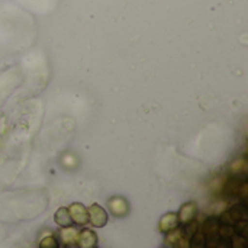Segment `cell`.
Masks as SVG:
<instances>
[{
  "label": "cell",
  "mask_w": 248,
  "mask_h": 248,
  "mask_svg": "<svg viewBox=\"0 0 248 248\" xmlns=\"http://www.w3.org/2000/svg\"><path fill=\"white\" fill-rule=\"evenodd\" d=\"M230 241H231V247L232 248H247L248 247V243H247V238H246V235H241V234H234L231 238H230Z\"/></svg>",
  "instance_id": "5bb4252c"
},
{
  "label": "cell",
  "mask_w": 248,
  "mask_h": 248,
  "mask_svg": "<svg viewBox=\"0 0 248 248\" xmlns=\"http://www.w3.org/2000/svg\"><path fill=\"white\" fill-rule=\"evenodd\" d=\"M54 221H55V224H57L58 227H61V228L71 227V224H73V221H71V218H70V214H68V209L64 208V206L57 209V212H55V215H54Z\"/></svg>",
  "instance_id": "9c48e42d"
},
{
  "label": "cell",
  "mask_w": 248,
  "mask_h": 248,
  "mask_svg": "<svg viewBox=\"0 0 248 248\" xmlns=\"http://www.w3.org/2000/svg\"><path fill=\"white\" fill-rule=\"evenodd\" d=\"M38 247L39 248H60V243H58V240H57L54 235H46V237H44V238L39 241Z\"/></svg>",
  "instance_id": "9a60e30c"
},
{
  "label": "cell",
  "mask_w": 248,
  "mask_h": 248,
  "mask_svg": "<svg viewBox=\"0 0 248 248\" xmlns=\"http://www.w3.org/2000/svg\"><path fill=\"white\" fill-rule=\"evenodd\" d=\"M68 214H70V218L74 224L77 225H86L89 222V212H87V208L83 205V203H71L68 208Z\"/></svg>",
  "instance_id": "277c9868"
},
{
  "label": "cell",
  "mask_w": 248,
  "mask_h": 248,
  "mask_svg": "<svg viewBox=\"0 0 248 248\" xmlns=\"http://www.w3.org/2000/svg\"><path fill=\"white\" fill-rule=\"evenodd\" d=\"M77 247L78 248H96L97 246V234L93 230H81L77 235Z\"/></svg>",
  "instance_id": "8992f818"
},
{
  "label": "cell",
  "mask_w": 248,
  "mask_h": 248,
  "mask_svg": "<svg viewBox=\"0 0 248 248\" xmlns=\"http://www.w3.org/2000/svg\"><path fill=\"white\" fill-rule=\"evenodd\" d=\"M166 235H167V238H166V243H167L169 246L174 247V246L179 243V240L183 237V232H182V230L176 228V230L170 231V232H169V234H166Z\"/></svg>",
  "instance_id": "2e32d148"
},
{
  "label": "cell",
  "mask_w": 248,
  "mask_h": 248,
  "mask_svg": "<svg viewBox=\"0 0 248 248\" xmlns=\"http://www.w3.org/2000/svg\"><path fill=\"white\" fill-rule=\"evenodd\" d=\"M109 209L110 212L118 217V218H122V217H126L128 212H129V205L128 202L121 198V196H113L109 199Z\"/></svg>",
  "instance_id": "52a82bcc"
},
{
  "label": "cell",
  "mask_w": 248,
  "mask_h": 248,
  "mask_svg": "<svg viewBox=\"0 0 248 248\" xmlns=\"http://www.w3.org/2000/svg\"><path fill=\"white\" fill-rule=\"evenodd\" d=\"M77 235H78V231L74 230L73 227L61 228V232H60L61 241H62V244H65V246H74V244L77 243Z\"/></svg>",
  "instance_id": "30bf717a"
},
{
  "label": "cell",
  "mask_w": 248,
  "mask_h": 248,
  "mask_svg": "<svg viewBox=\"0 0 248 248\" xmlns=\"http://www.w3.org/2000/svg\"><path fill=\"white\" fill-rule=\"evenodd\" d=\"M198 215V205L195 202H186L180 206V211L177 214L180 224H187L190 221H193Z\"/></svg>",
  "instance_id": "ba28073f"
},
{
  "label": "cell",
  "mask_w": 248,
  "mask_h": 248,
  "mask_svg": "<svg viewBox=\"0 0 248 248\" xmlns=\"http://www.w3.org/2000/svg\"><path fill=\"white\" fill-rule=\"evenodd\" d=\"M199 231V224L193 219V221H190V222H187V224H185V228L182 230V232H183V235L186 237V238H192L196 232Z\"/></svg>",
  "instance_id": "7c38bea8"
},
{
  "label": "cell",
  "mask_w": 248,
  "mask_h": 248,
  "mask_svg": "<svg viewBox=\"0 0 248 248\" xmlns=\"http://www.w3.org/2000/svg\"><path fill=\"white\" fill-rule=\"evenodd\" d=\"M174 248H190V240L186 238L185 235L179 240V243L174 246Z\"/></svg>",
  "instance_id": "ac0fdd59"
},
{
  "label": "cell",
  "mask_w": 248,
  "mask_h": 248,
  "mask_svg": "<svg viewBox=\"0 0 248 248\" xmlns=\"http://www.w3.org/2000/svg\"><path fill=\"white\" fill-rule=\"evenodd\" d=\"M231 171L234 176H246L247 174V161L246 158H238L231 164Z\"/></svg>",
  "instance_id": "8fae6325"
},
{
  "label": "cell",
  "mask_w": 248,
  "mask_h": 248,
  "mask_svg": "<svg viewBox=\"0 0 248 248\" xmlns=\"http://www.w3.org/2000/svg\"><path fill=\"white\" fill-rule=\"evenodd\" d=\"M241 221H247V206L241 202L232 205L219 218V222L222 225H231V227H234L237 222H241Z\"/></svg>",
  "instance_id": "7a4b0ae2"
},
{
  "label": "cell",
  "mask_w": 248,
  "mask_h": 248,
  "mask_svg": "<svg viewBox=\"0 0 248 248\" xmlns=\"http://www.w3.org/2000/svg\"><path fill=\"white\" fill-rule=\"evenodd\" d=\"M190 248H206V238L202 234V231H198L190 238Z\"/></svg>",
  "instance_id": "4fadbf2b"
},
{
  "label": "cell",
  "mask_w": 248,
  "mask_h": 248,
  "mask_svg": "<svg viewBox=\"0 0 248 248\" xmlns=\"http://www.w3.org/2000/svg\"><path fill=\"white\" fill-rule=\"evenodd\" d=\"M89 222L96 228H103L108 224V212L97 203H93L89 209Z\"/></svg>",
  "instance_id": "3957f363"
},
{
  "label": "cell",
  "mask_w": 248,
  "mask_h": 248,
  "mask_svg": "<svg viewBox=\"0 0 248 248\" xmlns=\"http://www.w3.org/2000/svg\"><path fill=\"white\" fill-rule=\"evenodd\" d=\"M62 164L67 167V169H71V167H76V157L73 154H65L62 157Z\"/></svg>",
  "instance_id": "e0dca14e"
},
{
  "label": "cell",
  "mask_w": 248,
  "mask_h": 248,
  "mask_svg": "<svg viewBox=\"0 0 248 248\" xmlns=\"http://www.w3.org/2000/svg\"><path fill=\"white\" fill-rule=\"evenodd\" d=\"M248 185L240 176H230L224 183V193L230 198H246Z\"/></svg>",
  "instance_id": "6da1fadb"
},
{
  "label": "cell",
  "mask_w": 248,
  "mask_h": 248,
  "mask_svg": "<svg viewBox=\"0 0 248 248\" xmlns=\"http://www.w3.org/2000/svg\"><path fill=\"white\" fill-rule=\"evenodd\" d=\"M180 225V221H179V217L176 212H167L166 215L161 217L160 222H158V231L161 234H169L170 231L179 228Z\"/></svg>",
  "instance_id": "5b68a950"
}]
</instances>
